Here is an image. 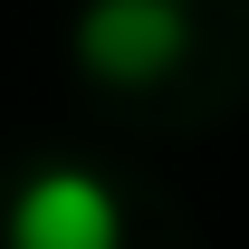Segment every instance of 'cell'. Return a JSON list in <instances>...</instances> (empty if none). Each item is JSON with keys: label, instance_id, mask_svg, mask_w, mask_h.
<instances>
[{"label": "cell", "instance_id": "obj_1", "mask_svg": "<svg viewBox=\"0 0 249 249\" xmlns=\"http://www.w3.org/2000/svg\"><path fill=\"white\" fill-rule=\"evenodd\" d=\"M10 249H124V192L96 163H38L10 192Z\"/></svg>", "mask_w": 249, "mask_h": 249}, {"label": "cell", "instance_id": "obj_2", "mask_svg": "<svg viewBox=\"0 0 249 249\" xmlns=\"http://www.w3.org/2000/svg\"><path fill=\"white\" fill-rule=\"evenodd\" d=\"M77 67L106 87H154L182 58V0H87L77 10Z\"/></svg>", "mask_w": 249, "mask_h": 249}]
</instances>
